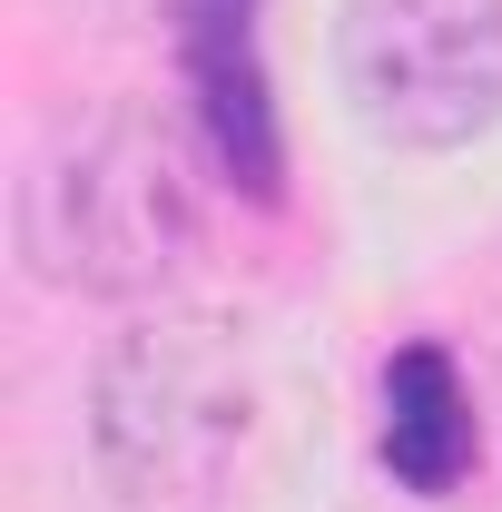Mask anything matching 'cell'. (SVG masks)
Segmentation results:
<instances>
[{
	"instance_id": "obj_1",
	"label": "cell",
	"mask_w": 502,
	"mask_h": 512,
	"mask_svg": "<svg viewBox=\"0 0 502 512\" xmlns=\"http://www.w3.org/2000/svg\"><path fill=\"white\" fill-rule=\"evenodd\" d=\"M197 158H207L197 128H168L138 99L69 119L20 178L30 276L60 296H99V306H168L207 247Z\"/></svg>"
},
{
	"instance_id": "obj_5",
	"label": "cell",
	"mask_w": 502,
	"mask_h": 512,
	"mask_svg": "<svg viewBox=\"0 0 502 512\" xmlns=\"http://www.w3.org/2000/svg\"><path fill=\"white\" fill-rule=\"evenodd\" d=\"M178 79H188V128L207 148V168L237 197L276 207L286 197V128H276L266 50L256 40H237V50H178Z\"/></svg>"
},
{
	"instance_id": "obj_2",
	"label": "cell",
	"mask_w": 502,
	"mask_h": 512,
	"mask_svg": "<svg viewBox=\"0 0 502 512\" xmlns=\"http://www.w3.org/2000/svg\"><path fill=\"white\" fill-rule=\"evenodd\" d=\"M256 444V355L207 306H128L89 365V463L138 512L207 503Z\"/></svg>"
},
{
	"instance_id": "obj_4",
	"label": "cell",
	"mask_w": 502,
	"mask_h": 512,
	"mask_svg": "<svg viewBox=\"0 0 502 512\" xmlns=\"http://www.w3.org/2000/svg\"><path fill=\"white\" fill-rule=\"evenodd\" d=\"M384 473L404 483V493H424L443 503L463 473H473V453H483V424H473V384L463 365L443 355L434 335H414V345H394V365H384Z\"/></svg>"
},
{
	"instance_id": "obj_3",
	"label": "cell",
	"mask_w": 502,
	"mask_h": 512,
	"mask_svg": "<svg viewBox=\"0 0 502 512\" xmlns=\"http://www.w3.org/2000/svg\"><path fill=\"white\" fill-rule=\"evenodd\" d=\"M345 119L394 158H453L502 128V0H335Z\"/></svg>"
},
{
	"instance_id": "obj_6",
	"label": "cell",
	"mask_w": 502,
	"mask_h": 512,
	"mask_svg": "<svg viewBox=\"0 0 502 512\" xmlns=\"http://www.w3.org/2000/svg\"><path fill=\"white\" fill-rule=\"evenodd\" d=\"M256 10L266 0H168L178 50H237V40H256Z\"/></svg>"
}]
</instances>
